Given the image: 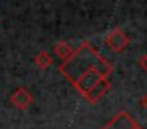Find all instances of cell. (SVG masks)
Returning a JSON list of instances; mask_svg holds the SVG:
<instances>
[{"mask_svg": "<svg viewBox=\"0 0 147 129\" xmlns=\"http://www.w3.org/2000/svg\"><path fill=\"white\" fill-rule=\"evenodd\" d=\"M105 44L109 50H112V52H115V53H120V52H123V50L127 49V46L130 44V38H128V35L125 33L120 27H115L106 35Z\"/></svg>", "mask_w": 147, "mask_h": 129, "instance_id": "7a4b0ae2", "label": "cell"}, {"mask_svg": "<svg viewBox=\"0 0 147 129\" xmlns=\"http://www.w3.org/2000/svg\"><path fill=\"white\" fill-rule=\"evenodd\" d=\"M73 52H74V49L67 43V41H63V39L57 41V43L54 44V53L62 60V61H67V60L73 55Z\"/></svg>", "mask_w": 147, "mask_h": 129, "instance_id": "8992f818", "label": "cell"}, {"mask_svg": "<svg viewBox=\"0 0 147 129\" xmlns=\"http://www.w3.org/2000/svg\"><path fill=\"white\" fill-rule=\"evenodd\" d=\"M59 71L73 84L82 98L105 79H109L111 65L89 43H82L73 55L62 61Z\"/></svg>", "mask_w": 147, "mask_h": 129, "instance_id": "6da1fadb", "label": "cell"}, {"mask_svg": "<svg viewBox=\"0 0 147 129\" xmlns=\"http://www.w3.org/2000/svg\"><path fill=\"white\" fill-rule=\"evenodd\" d=\"M139 106L142 107V109H146V110H147V93L144 94L142 98H141V101H139Z\"/></svg>", "mask_w": 147, "mask_h": 129, "instance_id": "9c48e42d", "label": "cell"}, {"mask_svg": "<svg viewBox=\"0 0 147 129\" xmlns=\"http://www.w3.org/2000/svg\"><path fill=\"white\" fill-rule=\"evenodd\" d=\"M33 61H35V65L38 66V69L46 71V69H49V68H51V65H52V57H51V53H49V52L41 50V52H38L35 55Z\"/></svg>", "mask_w": 147, "mask_h": 129, "instance_id": "52a82bcc", "label": "cell"}, {"mask_svg": "<svg viewBox=\"0 0 147 129\" xmlns=\"http://www.w3.org/2000/svg\"><path fill=\"white\" fill-rule=\"evenodd\" d=\"M105 129H141V128L136 124V121L128 113L120 112L106 124Z\"/></svg>", "mask_w": 147, "mask_h": 129, "instance_id": "277c9868", "label": "cell"}, {"mask_svg": "<svg viewBox=\"0 0 147 129\" xmlns=\"http://www.w3.org/2000/svg\"><path fill=\"white\" fill-rule=\"evenodd\" d=\"M109 88H111L109 79H105V80H101L95 88H92V90H90L89 93H87L86 96H84V99L89 101L90 104H96V102H98V101L101 99V98L109 91Z\"/></svg>", "mask_w": 147, "mask_h": 129, "instance_id": "5b68a950", "label": "cell"}, {"mask_svg": "<svg viewBox=\"0 0 147 129\" xmlns=\"http://www.w3.org/2000/svg\"><path fill=\"white\" fill-rule=\"evenodd\" d=\"M10 104L18 110H26L30 104H33V96L27 88L18 87L14 93L10 96Z\"/></svg>", "mask_w": 147, "mask_h": 129, "instance_id": "3957f363", "label": "cell"}, {"mask_svg": "<svg viewBox=\"0 0 147 129\" xmlns=\"http://www.w3.org/2000/svg\"><path fill=\"white\" fill-rule=\"evenodd\" d=\"M138 65L147 72V53H144V55H141L139 58H138Z\"/></svg>", "mask_w": 147, "mask_h": 129, "instance_id": "ba28073f", "label": "cell"}]
</instances>
